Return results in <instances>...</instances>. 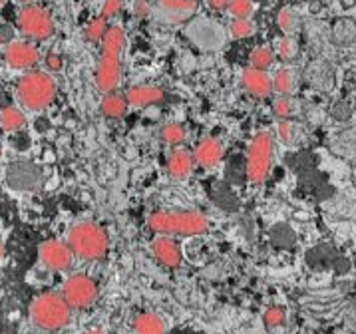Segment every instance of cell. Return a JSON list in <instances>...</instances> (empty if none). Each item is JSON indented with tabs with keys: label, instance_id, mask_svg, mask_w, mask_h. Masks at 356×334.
<instances>
[{
	"label": "cell",
	"instance_id": "obj_23",
	"mask_svg": "<svg viewBox=\"0 0 356 334\" xmlns=\"http://www.w3.org/2000/svg\"><path fill=\"white\" fill-rule=\"evenodd\" d=\"M225 8L235 18H251L253 10H255V4H253V0H227Z\"/></svg>",
	"mask_w": 356,
	"mask_h": 334
},
{
	"label": "cell",
	"instance_id": "obj_38",
	"mask_svg": "<svg viewBox=\"0 0 356 334\" xmlns=\"http://www.w3.org/2000/svg\"><path fill=\"white\" fill-rule=\"evenodd\" d=\"M86 334H104L102 331H90V333H86Z\"/></svg>",
	"mask_w": 356,
	"mask_h": 334
},
{
	"label": "cell",
	"instance_id": "obj_35",
	"mask_svg": "<svg viewBox=\"0 0 356 334\" xmlns=\"http://www.w3.org/2000/svg\"><path fill=\"white\" fill-rule=\"evenodd\" d=\"M209 6H211L213 10H225L227 0H209Z\"/></svg>",
	"mask_w": 356,
	"mask_h": 334
},
{
	"label": "cell",
	"instance_id": "obj_14",
	"mask_svg": "<svg viewBox=\"0 0 356 334\" xmlns=\"http://www.w3.org/2000/svg\"><path fill=\"white\" fill-rule=\"evenodd\" d=\"M152 251H154L157 261L161 262V265H165V267H170V269H175L181 262L179 247L168 235H159L154 241V245H152Z\"/></svg>",
	"mask_w": 356,
	"mask_h": 334
},
{
	"label": "cell",
	"instance_id": "obj_12",
	"mask_svg": "<svg viewBox=\"0 0 356 334\" xmlns=\"http://www.w3.org/2000/svg\"><path fill=\"white\" fill-rule=\"evenodd\" d=\"M243 86L249 94H253L257 98H267L273 92V84L269 74L265 70H257V68H245L243 70Z\"/></svg>",
	"mask_w": 356,
	"mask_h": 334
},
{
	"label": "cell",
	"instance_id": "obj_24",
	"mask_svg": "<svg viewBox=\"0 0 356 334\" xmlns=\"http://www.w3.org/2000/svg\"><path fill=\"white\" fill-rule=\"evenodd\" d=\"M106 30H108V20L100 16V18L92 20V22L86 26V38H88L90 42H102Z\"/></svg>",
	"mask_w": 356,
	"mask_h": 334
},
{
	"label": "cell",
	"instance_id": "obj_11",
	"mask_svg": "<svg viewBox=\"0 0 356 334\" xmlns=\"http://www.w3.org/2000/svg\"><path fill=\"white\" fill-rule=\"evenodd\" d=\"M197 10V0H157L156 15L163 22H181Z\"/></svg>",
	"mask_w": 356,
	"mask_h": 334
},
{
	"label": "cell",
	"instance_id": "obj_19",
	"mask_svg": "<svg viewBox=\"0 0 356 334\" xmlns=\"http://www.w3.org/2000/svg\"><path fill=\"white\" fill-rule=\"evenodd\" d=\"M271 84H273V90H277V94H281V96H289V94H293V92H295L297 78H295L293 70H286V68H283V70H279V72L273 76Z\"/></svg>",
	"mask_w": 356,
	"mask_h": 334
},
{
	"label": "cell",
	"instance_id": "obj_15",
	"mask_svg": "<svg viewBox=\"0 0 356 334\" xmlns=\"http://www.w3.org/2000/svg\"><path fill=\"white\" fill-rule=\"evenodd\" d=\"M221 156H223V147H221V142L215 140V137H205L201 140L200 146L193 153V161L201 165V167H215L219 161H221Z\"/></svg>",
	"mask_w": 356,
	"mask_h": 334
},
{
	"label": "cell",
	"instance_id": "obj_33",
	"mask_svg": "<svg viewBox=\"0 0 356 334\" xmlns=\"http://www.w3.org/2000/svg\"><path fill=\"white\" fill-rule=\"evenodd\" d=\"M149 10H152V8H149V4H147L145 0H138V2H136V15L138 16H147L149 15Z\"/></svg>",
	"mask_w": 356,
	"mask_h": 334
},
{
	"label": "cell",
	"instance_id": "obj_30",
	"mask_svg": "<svg viewBox=\"0 0 356 334\" xmlns=\"http://www.w3.org/2000/svg\"><path fill=\"white\" fill-rule=\"evenodd\" d=\"M124 8V0H104V6H102V18H114L120 15V10Z\"/></svg>",
	"mask_w": 356,
	"mask_h": 334
},
{
	"label": "cell",
	"instance_id": "obj_16",
	"mask_svg": "<svg viewBox=\"0 0 356 334\" xmlns=\"http://www.w3.org/2000/svg\"><path fill=\"white\" fill-rule=\"evenodd\" d=\"M193 156L186 149H175L168 158V174L173 179H186L193 172Z\"/></svg>",
	"mask_w": 356,
	"mask_h": 334
},
{
	"label": "cell",
	"instance_id": "obj_17",
	"mask_svg": "<svg viewBox=\"0 0 356 334\" xmlns=\"http://www.w3.org/2000/svg\"><path fill=\"white\" fill-rule=\"evenodd\" d=\"M134 334H165V322L154 312H143L134 320Z\"/></svg>",
	"mask_w": 356,
	"mask_h": 334
},
{
	"label": "cell",
	"instance_id": "obj_6",
	"mask_svg": "<svg viewBox=\"0 0 356 334\" xmlns=\"http://www.w3.org/2000/svg\"><path fill=\"white\" fill-rule=\"evenodd\" d=\"M275 140L269 130L257 131L247 149V177L251 183H263L271 174Z\"/></svg>",
	"mask_w": 356,
	"mask_h": 334
},
{
	"label": "cell",
	"instance_id": "obj_22",
	"mask_svg": "<svg viewBox=\"0 0 356 334\" xmlns=\"http://www.w3.org/2000/svg\"><path fill=\"white\" fill-rule=\"evenodd\" d=\"M187 131L181 124H165L161 128V140L170 146H179L186 140Z\"/></svg>",
	"mask_w": 356,
	"mask_h": 334
},
{
	"label": "cell",
	"instance_id": "obj_10",
	"mask_svg": "<svg viewBox=\"0 0 356 334\" xmlns=\"http://www.w3.org/2000/svg\"><path fill=\"white\" fill-rule=\"evenodd\" d=\"M4 62L15 70H29L38 62V48L24 40H13L4 48Z\"/></svg>",
	"mask_w": 356,
	"mask_h": 334
},
{
	"label": "cell",
	"instance_id": "obj_1",
	"mask_svg": "<svg viewBox=\"0 0 356 334\" xmlns=\"http://www.w3.org/2000/svg\"><path fill=\"white\" fill-rule=\"evenodd\" d=\"M126 46V32L122 26H108L102 38V54L96 70V86L100 92H115L122 80V52Z\"/></svg>",
	"mask_w": 356,
	"mask_h": 334
},
{
	"label": "cell",
	"instance_id": "obj_34",
	"mask_svg": "<svg viewBox=\"0 0 356 334\" xmlns=\"http://www.w3.org/2000/svg\"><path fill=\"white\" fill-rule=\"evenodd\" d=\"M8 44V42H13V30L10 28H6V26H2L0 28V44Z\"/></svg>",
	"mask_w": 356,
	"mask_h": 334
},
{
	"label": "cell",
	"instance_id": "obj_37",
	"mask_svg": "<svg viewBox=\"0 0 356 334\" xmlns=\"http://www.w3.org/2000/svg\"><path fill=\"white\" fill-rule=\"evenodd\" d=\"M20 2H22V4H26V6H29V4H34V2H36V0H20Z\"/></svg>",
	"mask_w": 356,
	"mask_h": 334
},
{
	"label": "cell",
	"instance_id": "obj_5",
	"mask_svg": "<svg viewBox=\"0 0 356 334\" xmlns=\"http://www.w3.org/2000/svg\"><path fill=\"white\" fill-rule=\"evenodd\" d=\"M72 308L68 303L54 292L40 294L30 305V319L42 331H60L70 322Z\"/></svg>",
	"mask_w": 356,
	"mask_h": 334
},
{
	"label": "cell",
	"instance_id": "obj_27",
	"mask_svg": "<svg viewBox=\"0 0 356 334\" xmlns=\"http://www.w3.org/2000/svg\"><path fill=\"white\" fill-rule=\"evenodd\" d=\"M297 54H299V44L295 42L291 36H285L279 42V56L283 60H293Z\"/></svg>",
	"mask_w": 356,
	"mask_h": 334
},
{
	"label": "cell",
	"instance_id": "obj_32",
	"mask_svg": "<svg viewBox=\"0 0 356 334\" xmlns=\"http://www.w3.org/2000/svg\"><path fill=\"white\" fill-rule=\"evenodd\" d=\"M46 66L52 70V72H60L62 68H64V60L60 54H54V52H50L48 56H46Z\"/></svg>",
	"mask_w": 356,
	"mask_h": 334
},
{
	"label": "cell",
	"instance_id": "obj_7",
	"mask_svg": "<svg viewBox=\"0 0 356 334\" xmlns=\"http://www.w3.org/2000/svg\"><path fill=\"white\" fill-rule=\"evenodd\" d=\"M18 30L30 38V40H48L54 34V20L48 15V10H44L42 6L29 4L24 6L18 18H16Z\"/></svg>",
	"mask_w": 356,
	"mask_h": 334
},
{
	"label": "cell",
	"instance_id": "obj_31",
	"mask_svg": "<svg viewBox=\"0 0 356 334\" xmlns=\"http://www.w3.org/2000/svg\"><path fill=\"white\" fill-rule=\"evenodd\" d=\"M277 135L289 144V142H293V137H295V126L291 124V122H286V119H281V124L277 126Z\"/></svg>",
	"mask_w": 356,
	"mask_h": 334
},
{
	"label": "cell",
	"instance_id": "obj_20",
	"mask_svg": "<svg viewBox=\"0 0 356 334\" xmlns=\"http://www.w3.org/2000/svg\"><path fill=\"white\" fill-rule=\"evenodd\" d=\"M24 126V116L16 108H6L0 114V128L4 131H16Z\"/></svg>",
	"mask_w": 356,
	"mask_h": 334
},
{
	"label": "cell",
	"instance_id": "obj_29",
	"mask_svg": "<svg viewBox=\"0 0 356 334\" xmlns=\"http://www.w3.org/2000/svg\"><path fill=\"white\" fill-rule=\"evenodd\" d=\"M265 322L267 326H281L285 322V310L281 306H273L265 312Z\"/></svg>",
	"mask_w": 356,
	"mask_h": 334
},
{
	"label": "cell",
	"instance_id": "obj_2",
	"mask_svg": "<svg viewBox=\"0 0 356 334\" xmlns=\"http://www.w3.org/2000/svg\"><path fill=\"white\" fill-rule=\"evenodd\" d=\"M147 225L159 235H203L209 231V219L200 211H156L149 215Z\"/></svg>",
	"mask_w": 356,
	"mask_h": 334
},
{
	"label": "cell",
	"instance_id": "obj_36",
	"mask_svg": "<svg viewBox=\"0 0 356 334\" xmlns=\"http://www.w3.org/2000/svg\"><path fill=\"white\" fill-rule=\"evenodd\" d=\"M2 257H4V245L0 243V262H2Z\"/></svg>",
	"mask_w": 356,
	"mask_h": 334
},
{
	"label": "cell",
	"instance_id": "obj_18",
	"mask_svg": "<svg viewBox=\"0 0 356 334\" xmlns=\"http://www.w3.org/2000/svg\"><path fill=\"white\" fill-rule=\"evenodd\" d=\"M128 100L126 96L118 94V92H108L102 100V112L108 117H122L128 112Z\"/></svg>",
	"mask_w": 356,
	"mask_h": 334
},
{
	"label": "cell",
	"instance_id": "obj_25",
	"mask_svg": "<svg viewBox=\"0 0 356 334\" xmlns=\"http://www.w3.org/2000/svg\"><path fill=\"white\" fill-rule=\"evenodd\" d=\"M229 28L235 38H249L255 32V24L251 22V18H235Z\"/></svg>",
	"mask_w": 356,
	"mask_h": 334
},
{
	"label": "cell",
	"instance_id": "obj_21",
	"mask_svg": "<svg viewBox=\"0 0 356 334\" xmlns=\"http://www.w3.org/2000/svg\"><path fill=\"white\" fill-rule=\"evenodd\" d=\"M273 60H275V54H273L271 48L269 46H259V48H255L251 52V68L267 72V68L271 66Z\"/></svg>",
	"mask_w": 356,
	"mask_h": 334
},
{
	"label": "cell",
	"instance_id": "obj_8",
	"mask_svg": "<svg viewBox=\"0 0 356 334\" xmlns=\"http://www.w3.org/2000/svg\"><path fill=\"white\" fill-rule=\"evenodd\" d=\"M62 299L68 303L70 308H86L94 305V301L98 299V285L92 276L72 275L64 283Z\"/></svg>",
	"mask_w": 356,
	"mask_h": 334
},
{
	"label": "cell",
	"instance_id": "obj_26",
	"mask_svg": "<svg viewBox=\"0 0 356 334\" xmlns=\"http://www.w3.org/2000/svg\"><path fill=\"white\" fill-rule=\"evenodd\" d=\"M277 22H279V26H281V30H283V32L291 34L293 30L297 28V15H295L291 8H283V10L279 12Z\"/></svg>",
	"mask_w": 356,
	"mask_h": 334
},
{
	"label": "cell",
	"instance_id": "obj_3",
	"mask_svg": "<svg viewBox=\"0 0 356 334\" xmlns=\"http://www.w3.org/2000/svg\"><path fill=\"white\" fill-rule=\"evenodd\" d=\"M72 255L82 261H98L108 253V235L100 225L92 221H80L68 231V243Z\"/></svg>",
	"mask_w": 356,
	"mask_h": 334
},
{
	"label": "cell",
	"instance_id": "obj_39",
	"mask_svg": "<svg viewBox=\"0 0 356 334\" xmlns=\"http://www.w3.org/2000/svg\"><path fill=\"white\" fill-rule=\"evenodd\" d=\"M0 6H2V0H0Z\"/></svg>",
	"mask_w": 356,
	"mask_h": 334
},
{
	"label": "cell",
	"instance_id": "obj_4",
	"mask_svg": "<svg viewBox=\"0 0 356 334\" xmlns=\"http://www.w3.org/2000/svg\"><path fill=\"white\" fill-rule=\"evenodd\" d=\"M16 94L20 103L30 112H42L56 98V82L44 72H29L24 74L18 84Z\"/></svg>",
	"mask_w": 356,
	"mask_h": 334
},
{
	"label": "cell",
	"instance_id": "obj_9",
	"mask_svg": "<svg viewBox=\"0 0 356 334\" xmlns=\"http://www.w3.org/2000/svg\"><path fill=\"white\" fill-rule=\"evenodd\" d=\"M38 257L48 271H66V269H70L72 259H74L70 247L56 239L44 241L38 249Z\"/></svg>",
	"mask_w": 356,
	"mask_h": 334
},
{
	"label": "cell",
	"instance_id": "obj_13",
	"mask_svg": "<svg viewBox=\"0 0 356 334\" xmlns=\"http://www.w3.org/2000/svg\"><path fill=\"white\" fill-rule=\"evenodd\" d=\"M165 92L157 86H134L126 92V100L131 108H147L154 103L163 102Z\"/></svg>",
	"mask_w": 356,
	"mask_h": 334
},
{
	"label": "cell",
	"instance_id": "obj_28",
	"mask_svg": "<svg viewBox=\"0 0 356 334\" xmlns=\"http://www.w3.org/2000/svg\"><path fill=\"white\" fill-rule=\"evenodd\" d=\"M273 112H275V116L277 117L286 119V117L293 114V103H291V100H289L286 96H279V98L273 102Z\"/></svg>",
	"mask_w": 356,
	"mask_h": 334
}]
</instances>
